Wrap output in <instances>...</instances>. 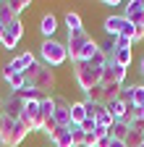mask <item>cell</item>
I'll return each instance as SVG.
<instances>
[{"label":"cell","instance_id":"obj_1","mask_svg":"<svg viewBox=\"0 0 144 147\" xmlns=\"http://www.w3.org/2000/svg\"><path fill=\"white\" fill-rule=\"evenodd\" d=\"M74 82L84 89V95H86L92 87L102 84V68L94 66V63H89V61H79V63H74Z\"/></svg>","mask_w":144,"mask_h":147},{"label":"cell","instance_id":"obj_2","mask_svg":"<svg viewBox=\"0 0 144 147\" xmlns=\"http://www.w3.org/2000/svg\"><path fill=\"white\" fill-rule=\"evenodd\" d=\"M40 58H42V66L58 68L68 61V47L66 42H58V40H45L40 45Z\"/></svg>","mask_w":144,"mask_h":147},{"label":"cell","instance_id":"obj_3","mask_svg":"<svg viewBox=\"0 0 144 147\" xmlns=\"http://www.w3.org/2000/svg\"><path fill=\"white\" fill-rule=\"evenodd\" d=\"M29 134V129L21 123V121H11L5 118L3 121V131H0V144L3 147H19Z\"/></svg>","mask_w":144,"mask_h":147},{"label":"cell","instance_id":"obj_4","mask_svg":"<svg viewBox=\"0 0 144 147\" xmlns=\"http://www.w3.org/2000/svg\"><path fill=\"white\" fill-rule=\"evenodd\" d=\"M55 68H50V66H42L40 63V68H37V74H34V76L26 82L29 87H34L37 92H42L45 97H50L52 95V89H55Z\"/></svg>","mask_w":144,"mask_h":147},{"label":"cell","instance_id":"obj_5","mask_svg":"<svg viewBox=\"0 0 144 147\" xmlns=\"http://www.w3.org/2000/svg\"><path fill=\"white\" fill-rule=\"evenodd\" d=\"M92 40V37L84 32H76V34H68V40H66V47H68V61L71 63H79L81 61V50L86 47V42Z\"/></svg>","mask_w":144,"mask_h":147},{"label":"cell","instance_id":"obj_6","mask_svg":"<svg viewBox=\"0 0 144 147\" xmlns=\"http://www.w3.org/2000/svg\"><path fill=\"white\" fill-rule=\"evenodd\" d=\"M123 18L134 26H144V0H129V3H123Z\"/></svg>","mask_w":144,"mask_h":147},{"label":"cell","instance_id":"obj_7","mask_svg":"<svg viewBox=\"0 0 144 147\" xmlns=\"http://www.w3.org/2000/svg\"><path fill=\"white\" fill-rule=\"evenodd\" d=\"M24 108H26V102L16 95V92H8V97H5V102H3V116L11 118V121H19L21 113H24Z\"/></svg>","mask_w":144,"mask_h":147},{"label":"cell","instance_id":"obj_8","mask_svg":"<svg viewBox=\"0 0 144 147\" xmlns=\"http://www.w3.org/2000/svg\"><path fill=\"white\" fill-rule=\"evenodd\" d=\"M105 108H107V113L113 116V121H129V102H123L121 97L110 100Z\"/></svg>","mask_w":144,"mask_h":147},{"label":"cell","instance_id":"obj_9","mask_svg":"<svg viewBox=\"0 0 144 147\" xmlns=\"http://www.w3.org/2000/svg\"><path fill=\"white\" fill-rule=\"evenodd\" d=\"M52 147H74V139H71V126H58V131L52 134Z\"/></svg>","mask_w":144,"mask_h":147},{"label":"cell","instance_id":"obj_10","mask_svg":"<svg viewBox=\"0 0 144 147\" xmlns=\"http://www.w3.org/2000/svg\"><path fill=\"white\" fill-rule=\"evenodd\" d=\"M55 29H58V18L52 16V13H45V16H42V21H40V32L45 34V40H52Z\"/></svg>","mask_w":144,"mask_h":147},{"label":"cell","instance_id":"obj_11","mask_svg":"<svg viewBox=\"0 0 144 147\" xmlns=\"http://www.w3.org/2000/svg\"><path fill=\"white\" fill-rule=\"evenodd\" d=\"M129 131H131V126H129V121H115L110 129H107V134H110L113 139H121V142H126V137H129Z\"/></svg>","mask_w":144,"mask_h":147},{"label":"cell","instance_id":"obj_12","mask_svg":"<svg viewBox=\"0 0 144 147\" xmlns=\"http://www.w3.org/2000/svg\"><path fill=\"white\" fill-rule=\"evenodd\" d=\"M66 29H68V34L84 32V21H81V16H79L76 11H68V13H66Z\"/></svg>","mask_w":144,"mask_h":147},{"label":"cell","instance_id":"obj_13","mask_svg":"<svg viewBox=\"0 0 144 147\" xmlns=\"http://www.w3.org/2000/svg\"><path fill=\"white\" fill-rule=\"evenodd\" d=\"M84 118H86V105H84V100L71 102V123H74V126H79Z\"/></svg>","mask_w":144,"mask_h":147},{"label":"cell","instance_id":"obj_14","mask_svg":"<svg viewBox=\"0 0 144 147\" xmlns=\"http://www.w3.org/2000/svg\"><path fill=\"white\" fill-rule=\"evenodd\" d=\"M5 37H11L13 42H19L21 37H24V24H21V18H13V21L5 26Z\"/></svg>","mask_w":144,"mask_h":147},{"label":"cell","instance_id":"obj_15","mask_svg":"<svg viewBox=\"0 0 144 147\" xmlns=\"http://www.w3.org/2000/svg\"><path fill=\"white\" fill-rule=\"evenodd\" d=\"M16 95H19L24 102H42V100H45V95H42V92H37V89H34V87H29V84H26L21 92H16Z\"/></svg>","mask_w":144,"mask_h":147},{"label":"cell","instance_id":"obj_16","mask_svg":"<svg viewBox=\"0 0 144 147\" xmlns=\"http://www.w3.org/2000/svg\"><path fill=\"white\" fill-rule=\"evenodd\" d=\"M26 71V66H24V61L16 55V58H11L5 66H3V76H11V74H24Z\"/></svg>","mask_w":144,"mask_h":147},{"label":"cell","instance_id":"obj_17","mask_svg":"<svg viewBox=\"0 0 144 147\" xmlns=\"http://www.w3.org/2000/svg\"><path fill=\"white\" fill-rule=\"evenodd\" d=\"M5 84H8L11 92H21L26 87V76L24 74H11V76H5Z\"/></svg>","mask_w":144,"mask_h":147},{"label":"cell","instance_id":"obj_18","mask_svg":"<svg viewBox=\"0 0 144 147\" xmlns=\"http://www.w3.org/2000/svg\"><path fill=\"white\" fill-rule=\"evenodd\" d=\"M52 113H55V100H52V95H50V97H45V100L40 102V116H42V123H45V121H50V118H52Z\"/></svg>","mask_w":144,"mask_h":147},{"label":"cell","instance_id":"obj_19","mask_svg":"<svg viewBox=\"0 0 144 147\" xmlns=\"http://www.w3.org/2000/svg\"><path fill=\"white\" fill-rule=\"evenodd\" d=\"M52 118H55L58 126H74V123H71V105H66V108H55Z\"/></svg>","mask_w":144,"mask_h":147},{"label":"cell","instance_id":"obj_20","mask_svg":"<svg viewBox=\"0 0 144 147\" xmlns=\"http://www.w3.org/2000/svg\"><path fill=\"white\" fill-rule=\"evenodd\" d=\"M13 18H19L13 11H11V5H8V0H0V24L3 26H8Z\"/></svg>","mask_w":144,"mask_h":147},{"label":"cell","instance_id":"obj_21","mask_svg":"<svg viewBox=\"0 0 144 147\" xmlns=\"http://www.w3.org/2000/svg\"><path fill=\"white\" fill-rule=\"evenodd\" d=\"M131 58H134V53H131L129 47H118V50H115V63H118V66L129 68V66H131Z\"/></svg>","mask_w":144,"mask_h":147},{"label":"cell","instance_id":"obj_22","mask_svg":"<svg viewBox=\"0 0 144 147\" xmlns=\"http://www.w3.org/2000/svg\"><path fill=\"white\" fill-rule=\"evenodd\" d=\"M129 102L131 105H144V87L141 84H131V97H129Z\"/></svg>","mask_w":144,"mask_h":147},{"label":"cell","instance_id":"obj_23","mask_svg":"<svg viewBox=\"0 0 144 147\" xmlns=\"http://www.w3.org/2000/svg\"><path fill=\"white\" fill-rule=\"evenodd\" d=\"M126 144H129V147H141V144H144V131H136V129H131L129 137H126Z\"/></svg>","mask_w":144,"mask_h":147},{"label":"cell","instance_id":"obj_24","mask_svg":"<svg viewBox=\"0 0 144 147\" xmlns=\"http://www.w3.org/2000/svg\"><path fill=\"white\" fill-rule=\"evenodd\" d=\"M94 121H97V126H100V129H105V131H107V129H110V126L115 123V121H113V116H110V113H107V108L102 110V113H100V116H97Z\"/></svg>","mask_w":144,"mask_h":147},{"label":"cell","instance_id":"obj_25","mask_svg":"<svg viewBox=\"0 0 144 147\" xmlns=\"http://www.w3.org/2000/svg\"><path fill=\"white\" fill-rule=\"evenodd\" d=\"M8 5H11V11H13L16 16H21V13H24L31 3H29V0H8Z\"/></svg>","mask_w":144,"mask_h":147},{"label":"cell","instance_id":"obj_26","mask_svg":"<svg viewBox=\"0 0 144 147\" xmlns=\"http://www.w3.org/2000/svg\"><path fill=\"white\" fill-rule=\"evenodd\" d=\"M71 139H74V147H79V144H84V139H86V134L81 131L79 126H71Z\"/></svg>","mask_w":144,"mask_h":147},{"label":"cell","instance_id":"obj_27","mask_svg":"<svg viewBox=\"0 0 144 147\" xmlns=\"http://www.w3.org/2000/svg\"><path fill=\"white\" fill-rule=\"evenodd\" d=\"M79 129H81L84 134H92V131H97V121H94V118H84V121L79 123Z\"/></svg>","mask_w":144,"mask_h":147},{"label":"cell","instance_id":"obj_28","mask_svg":"<svg viewBox=\"0 0 144 147\" xmlns=\"http://www.w3.org/2000/svg\"><path fill=\"white\" fill-rule=\"evenodd\" d=\"M115 47H134V40H129V37H115Z\"/></svg>","mask_w":144,"mask_h":147},{"label":"cell","instance_id":"obj_29","mask_svg":"<svg viewBox=\"0 0 144 147\" xmlns=\"http://www.w3.org/2000/svg\"><path fill=\"white\" fill-rule=\"evenodd\" d=\"M110 142H113V137H110V134H102V137L97 139V144H94V147H110Z\"/></svg>","mask_w":144,"mask_h":147},{"label":"cell","instance_id":"obj_30","mask_svg":"<svg viewBox=\"0 0 144 147\" xmlns=\"http://www.w3.org/2000/svg\"><path fill=\"white\" fill-rule=\"evenodd\" d=\"M144 40V26H136V32H134V42H141Z\"/></svg>","mask_w":144,"mask_h":147},{"label":"cell","instance_id":"obj_31","mask_svg":"<svg viewBox=\"0 0 144 147\" xmlns=\"http://www.w3.org/2000/svg\"><path fill=\"white\" fill-rule=\"evenodd\" d=\"M102 5H107V8H115V5H123V3H118V0H105Z\"/></svg>","mask_w":144,"mask_h":147},{"label":"cell","instance_id":"obj_32","mask_svg":"<svg viewBox=\"0 0 144 147\" xmlns=\"http://www.w3.org/2000/svg\"><path fill=\"white\" fill-rule=\"evenodd\" d=\"M110 147H129V144L121 142V139H113V142H110Z\"/></svg>","mask_w":144,"mask_h":147},{"label":"cell","instance_id":"obj_33","mask_svg":"<svg viewBox=\"0 0 144 147\" xmlns=\"http://www.w3.org/2000/svg\"><path fill=\"white\" fill-rule=\"evenodd\" d=\"M139 74L144 76V55H141V61H139Z\"/></svg>","mask_w":144,"mask_h":147},{"label":"cell","instance_id":"obj_34","mask_svg":"<svg viewBox=\"0 0 144 147\" xmlns=\"http://www.w3.org/2000/svg\"><path fill=\"white\" fill-rule=\"evenodd\" d=\"M3 37H5V26L0 24V42H3Z\"/></svg>","mask_w":144,"mask_h":147},{"label":"cell","instance_id":"obj_35","mask_svg":"<svg viewBox=\"0 0 144 147\" xmlns=\"http://www.w3.org/2000/svg\"><path fill=\"white\" fill-rule=\"evenodd\" d=\"M3 102H5V97H0V116H3Z\"/></svg>","mask_w":144,"mask_h":147},{"label":"cell","instance_id":"obj_36","mask_svg":"<svg viewBox=\"0 0 144 147\" xmlns=\"http://www.w3.org/2000/svg\"><path fill=\"white\" fill-rule=\"evenodd\" d=\"M3 121H5V116H0V131H3Z\"/></svg>","mask_w":144,"mask_h":147},{"label":"cell","instance_id":"obj_37","mask_svg":"<svg viewBox=\"0 0 144 147\" xmlns=\"http://www.w3.org/2000/svg\"><path fill=\"white\" fill-rule=\"evenodd\" d=\"M79 147H86V144H79Z\"/></svg>","mask_w":144,"mask_h":147},{"label":"cell","instance_id":"obj_38","mask_svg":"<svg viewBox=\"0 0 144 147\" xmlns=\"http://www.w3.org/2000/svg\"><path fill=\"white\" fill-rule=\"evenodd\" d=\"M141 147H144V144H141Z\"/></svg>","mask_w":144,"mask_h":147}]
</instances>
